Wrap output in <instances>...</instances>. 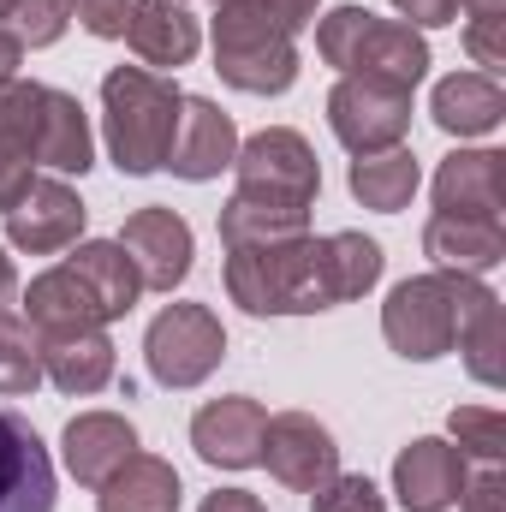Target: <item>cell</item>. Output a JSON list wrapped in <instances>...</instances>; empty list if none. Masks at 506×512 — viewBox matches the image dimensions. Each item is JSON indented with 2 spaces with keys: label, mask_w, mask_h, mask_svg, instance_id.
<instances>
[{
  "label": "cell",
  "mask_w": 506,
  "mask_h": 512,
  "mask_svg": "<svg viewBox=\"0 0 506 512\" xmlns=\"http://www.w3.org/2000/svg\"><path fill=\"white\" fill-rule=\"evenodd\" d=\"M239 167V191L233 197H251V203H274V209H310L316 191H322V167L310 155V143L286 126H268L239 143L233 155Z\"/></svg>",
  "instance_id": "52a82bcc"
},
{
  "label": "cell",
  "mask_w": 506,
  "mask_h": 512,
  "mask_svg": "<svg viewBox=\"0 0 506 512\" xmlns=\"http://www.w3.org/2000/svg\"><path fill=\"white\" fill-rule=\"evenodd\" d=\"M417 155L405 149V143H393V149H376V155H358L352 161V173H346V185H352V197L364 203V209H381V215H393V209H405L411 203V191H417Z\"/></svg>",
  "instance_id": "484cf974"
},
{
  "label": "cell",
  "mask_w": 506,
  "mask_h": 512,
  "mask_svg": "<svg viewBox=\"0 0 506 512\" xmlns=\"http://www.w3.org/2000/svg\"><path fill=\"white\" fill-rule=\"evenodd\" d=\"M12 6H18V0H0V18H12Z\"/></svg>",
  "instance_id": "7bdbcfd3"
},
{
  "label": "cell",
  "mask_w": 506,
  "mask_h": 512,
  "mask_svg": "<svg viewBox=\"0 0 506 512\" xmlns=\"http://www.w3.org/2000/svg\"><path fill=\"white\" fill-rule=\"evenodd\" d=\"M447 429H453V447H459L465 459H477V465H501V453H506L501 411H489V405H459V411L447 417Z\"/></svg>",
  "instance_id": "f546056e"
},
{
  "label": "cell",
  "mask_w": 506,
  "mask_h": 512,
  "mask_svg": "<svg viewBox=\"0 0 506 512\" xmlns=\"http://www.w3.org/2000/svg\"><path fill=\"white\" fill-rule=\"evenodd\" d=\"M262 423L268 411L256 405L251 393H227V399H209L197 417H191V447L221 465V471H245L262 459Z\"/></svg>",
  "instance_id": "9a60e30c"
},
{
  "label": "cell",
  "mask_w": 506,
  "mask_h": 512,
  "mask_svg": "<svg viewBox=\"0 0 506 512\" xmlns=\"http://www.w3.org/2000/svg\"><path fill=\"white\" fill-rule=\"evenodd\" d=\"M459 512H506V477H501V465H483V477H465Z\"/></svg>",
  "instance_id": "d590c367"
},
{
  "label": "cell",
  "mask_w": 506,
  "mask_h": 512,
  "mask_svg": "<svg viewBox=\"0 0 506 512\" xmlns=\"http://www.w3.org/2000/svg\"><path fill=\"white\" fill-rule=\"evenodd\" d=\"M30 167H36V161H30L18 143H6V137H0V215L30 191Z\"/></svg>",
  "instance_id": "e575fe53"
},
{
  "label": "cell",
  "mask_w": 506,
  "mask_h": 512,
  "mask_svg": "<svg viewBox=\"0 0 506 512\" xmlns=\"http://www.w3.org/2000/svg\"><path fill=\"white\" fill-rule=\"evenodd\" d=\"M328 126L352 155L393 149L411 126V90L381 84V78H340L328 96Z\"/></svg>",
  "instance_id": "ba28073f"
},
{
  "label": "cell",
  "mask_w": 506,
  "mask_h": 512,
  "mask_svg": "<svg viewBox=\"0 0 506 512\" xmlns=\"http://www.w3.org/2000/svg\"><path fill=\"white\" fill-rule=\"evenodd\" d=\"M137 6H143V0H72V12L84 18V30H90V36H102V42L126 36L131 18H137Z\"/></svg>",
  "instance_id": "836d02e7"
},
{
  "label": "cell",
  "mask_w": 506,
  "mask_h": 512,
  "mask_svg": "<svg viewBox=\"0 0 506 512\" xmlns=\"http://www.w3.org/2000/svg\"><path fill=\"white\" fill-rule=\"evenodd\" d=\"M215 72L245 96H286L298 84V42L280 18L221 0L215 6Z\"/></svg>",
  "instance_id": "5b68a950"
},
{
  "label": "cell",
  "mask_w": 506,
  "mask_h": 512,
  "mask_svg": "<svg viewBox=\"0 0 506 512\" xmlns=\"http://www.w3.org/2000/svg\"><path fill=\"white\" fill-rule=\"evenodd\" d=\"M292 495H316L328 477H340V447L310 411H280L262 423V459Z\"/></svg>",
  "instance_id": "9c48e42d"
},
{
  "label": "cell",
  "mask_w": 506,
  "mask_h": 512,
  "mask_svg": "<svg viewBox=\"0 0 506 512\" xmlns=\"http://www.w3.org/2000/svg\"><path fill=\"white\" fill-rule=\"evenodd\" d=\"M18 60H24V42H18L12 30H0V84L18 72Z\"/></svg>",
  "instance_id": "ab89813d"
},
{
  "label": "cell",
  "mask_w": 506,
  "mask_h": 512,
  "mask_svg": "<svg viewBox=\"0 0 506 512\" xmlns=\"http://www.w3.org/2000/svg\"><path fill=\"white\" fill-rule=\"evenodd\" d=\"M143 358H149V376L161 387H197L221 370L227 328L209 304H167L143 334Z\"/></svg>",
  "instance_id": "8992f818"
},
{
  "label": "cell",
  "mask_w": 506,
  "mask_h": 512,
  "mask_svg": "<svg viewBox=\"0 0 506 512\" xmlns=\"http://www.w3.org/2000/svg\"><path fill=\"white\" fill-rule=\"evenodd\" d=\"M84 203L66 179H30V191L6 209V239L12 251H30V256H54V251H72L78 233H84Z\"/></svg>",
  "instance_id": "30bf717a"
},
{
  "label": "cell",
  "mask_w": 506,
  "mask_h": 512,
  "mask_svg": "<svg viewBox=\"0 0 506 512\" xmlns=\"http://www.w3.org/2000/svg\"><path fill=\"white\" fill-rule=\"evenodd\" d=\"M233 155H239V126H233V114H221L209 96H185L173 149H167V167H173L179 179L203 185V179H221V167H233Z\"/></svg>",
  "instance_id": "5bb4252c"
},
{
  "label": "cell",
  "mask_w": 506,
  "mask_h": 512,
  "mask_svg": "<svg viewBox=\"0 0 506 512\" xmlns=\"http://www.w3.org/2000/svg\"><path fill=\"white\" fill-rule=\"evenodd\" d=\"M96 143H90V120L78 108V96L66 90H42V120H36V167L54 173H90Z\"/></svg>",
  "instance_id": "7402d4cb"
},
{
  "label": "cell",
  "mask_w": 506,
  "mask_h": 512,
  "mask_svg": "<svg viewBox=\"0 0 506 512\" xmlns=\"http://www.w3.org/2000/svg\"><path fill=\"white\" fill-rule=\"evenodd\" d=\"M459 352H465V370H471L483 387L506 382V310H501L495 292L465 316V328H459Z\"/></svg>",
  "instance_id": "83f0119b"
},
{
  "label": "cell",
  "mask_w": 506,
  "mask_h": 512,
  "mask_svg": "<svg viewBox=\"0 0 506 512\" xmlns=\"http://www.w3.org/2000/svg\"><path fill=\"white\" fill-rule=\"evenodd\" d=\"M42 387V340L24 316L0 310V399H24Z\"/></svg>",
  "instance_id": "f1b7e54d"
},
{
  "label": "cell",
  "mask_w": 506,
  "mask_h": 512,
  "mask_svg": "<svg viewBox=\"0 0 506 512\" xmlns=\"http://www.w3.org/2000/svg\"><path fill=\"white\" fill-rule=\"evenodd\" d=\"M381 280V245L364 233L328 239H280V245H239L227 251V292L251 316H310L346 298H364Z\"/></svg>",
  "instance_id": "6da1fadb"
},
{
  "label": "cell",
  "mask_w": 506,
  "mask_h": 512,
  "mask_svg": "<svg viewBox=\"0 0 506 512\" xmlns=\"http://www.w3.org/2000/svg\"><path fill=\"white\" fill-rule=\"evenodd\" d=\"M471 12H506V0H471Z\"/></svg>",
  "instance_id": "b9f144b4"
},
{
  "label": "cell",
  "mask_w": 506,
  "mask_h": 512,
  "mask_svg": "<svg viewBox=\"0 0 506 512\" xmlns=\"http://www.w3.org/2000/svg\"><path fill=\"white\" fill-rule=\"evenodd\" d=\"M0 512H54V459L18 411H0Z\"/></svg>",
  "instance_id": "4fadbf2b"
},
{
  "label": "cell",
  "mask_w": 506,
  "mask_h": 512,
  "mask_svg": "<svg viewBox=\"0 0 506 512\" xmlns=\"http://www.w3.org/2000/svg\"><path fill=\"white\" fill-rule=\"evenodd\" d=\"M310 233V209H274V203H251V197H233L221 209V245L239 251V245H280V239H298Z\"/></svg>",
  "instance_id": "4316f807"
},
{
  "label": "cell",
  "mask_w": 506,
  "mask_h": 512,
  "mask_svg": "<svg viewBox=\"0 0 506 512\" xmlns=\"http://www.w3.org/2000/svg\"><path fill=\"white\" fill-rule=\"evenodd\" d=\"M435 209L441 215H477L501 221L506 209V155L501 149H459L435 173Z\"/></svg>",
  "instance_id": "2e32d148"
},
{
  "label": "cell",
  "mask_w": 506,
  "mask_h": 512,
  "mask_svg": "<svg viewBox=\"0 0 506 512\" xmlns=\"http://www.w3.org/2000/svg\"><path fill=\"white\" fill-rule=\"evenodd\" d=\"M310 501H316V512H387V501H381V489L370 477H328Z\"/></svg>",
  "instance_id": "1f68e13d"
},
{
  "label": "cell",
  "mask_w": 506,
  "mask_h": 512,
  "mask_svg": "<svg viewBox=\"0 0 506 512\" xmlns=\"http://www.w3.org/2000/svg\"><path fill=\"white\" fill-rule=\"evenodd\" d=\"M465 477H471V459L453 447V441H411L399 459H393V495L405 512H447L465 495Z\"/></svg>",
  "instance_id": "7c38bea8"
},
{
  "label": "cell",
  "mask_w": 506,
  "mask_h": 512,
  "mask_svg": "<svg viewBox=\"0 0 506 512\" xmlns=\"http://www.w3.org/2000/svg\"><path fill=\"white\" fill-rule=\"evenodd\" d=\"M423 251L441 274H489L506 256V227L501 221H477V215H429L423 227Z\"/></svg>",
  "instance_id": "ac0fdd59"
},
{
  "label": "cell",
  "mask_w": 506,
  "mask_h": 512,
  "mask_svg": "<svg viewBox=\"0 0 506 512\" xmlns=\"http://www.w3.org/2000/svg\"><path fill=\"white\" fill-rule=\"evenodd\" d=\"M24 322H30L36 334H66V328H102L108 316H102V304L90 298V286L60 262V268H48V274L30 280V292H24Z\"/></svg>",
  "instance_id": "44dd1931"
},
{
  "label": "cell",
  "mask_w": 506,
  "mask_h": 512,
  "mask_svg": "<svg viewBox=\"0 0 506 512\" xmlns=\"http://www.w3.org/2000/svg\"><path fill=\"white\" fill-rule=\"evenodd\" d=\"M185 90L173 78H155L143 66H114L102 78V126H108V155L114 167L143 179L155 167H167L173 131H179Z\"/></svg>",
  "instance_id": "7a4b0ae2"
},
{
  "label": "cell",
  "mask_w": 506,
  "mask_h": 512,
  "mask_svg": "<svg viewBox=\"0 0 506 512\" xmlns=\"http://www.w3.org/2000/svg\"><path fill=\"white\" fill-rule=\"evenodd\" d=\"M215 6H221V0H215ZM239 6H256V12H268V18H280L292 36L316 18V0H239Z\"/></svg>",
  "instance_id": "74e56055"
},
{
  "label": "cell",
  "mask_w": 506,
  "mask_h": 512,
  "mask_svg": "<svg viewBox=\"0 0 506 512\" xmlns=\"http://www.w3.org/2000/svg\"><path fill=\"white\" fill-rule=\"evenodd\" d=\"M197 512H268V507L256 495H245V489H221V495H209Z\"/></svg>",
  "instance_id": "f35d334b"
},
{
  "label": "cell",
  "mask_w": 506,
  "mask_h": 512,
  "mask_svg": "<svg viewBox=\"0 0 506 512\" xmlns=\"http://www.w3.org/2000/svg\"><path fill=\"white\" fill-rule=\"evenodd\" d=\"M429 114L447 137H483V131L501 126L506 114V90L489 78V72H453L435 84L429 96Z\"/></svg>",
  "instance_id": "ffe728a7"
},
{
  "label": "cell",
  "mask_w": 506,
  "mask_h": 512,
  "mask_svg": "<svg viewBox=\"0 0 506 512\" xmlns=\"http://www.w3.org/2000/svg\"><path fill=\"white\" fill-rule=\"evenodd\" d=\"M60 447H66V471L84 489H102L131 453H137V429H131L120 411H84V417L66 423Z\"/></svg>",
  "instance_id": "e0dca14e"
},
{
  "label": "cell",
  "mask_w": 506,
  "mask_h": 512,
  "mask_svg": "<svg viewBox=\"0 0 506 512\" xmlns=\"http://www.w3.org/2000/svg\"><path fill=\"white\" fill-rule=\"evenodd\" d=\"M179 6H185V0H179Z\"/></svg>",
  "instance_id": "ee69618b"
},
{
  "label": "cell",
  "mask_w": 506,
  "mask_h": 512,
  "mask_svg": "<svg viewBox=\"0 0 506 512\" xmlns=\"http://www.w3.org/2000/svg\"><path fill=\"white\" fill-rule=\"evenodd\" d=\"M465 48L471 60L495 78L506 66V12H471V30H465Z\"/></svg>",
  "instance_id": "d6a6232c"
},
{
  "label": "cell",
  "mask_w": 506,
  "mask_h": 512,
  "mask_svg": "<svg viewBox=\"0 0 506 512\" xmlns=\"http://www.w3.org/2000/svg\"><path fill=\"white\" fill-rule=\"evenodd\" d=\"M120 251L131 256V268L149 292H173L191 274V227L173 209H137L120 227Z\"/></svg>",
  "instance_id": "8fae6325"
},
{
  "label": "cell",
  "mask_w": 506,
  "mask_h": 512,
  "mask_svg": "<svg viewBox=\"0 0 506 512\" xmlns=\"http://www.w3.org/2000/svg\"><path fill=\"white\" fill-rule=\"evenodd\" d=\"M42 376L60 393H102L114 382V340L102 328H66V334H42Z\"/></svg>",
  "instance_id": "d6986e66"
},
{
  "label": "cell",
  "mask_w": 506,
  "mask_h": 512,
  "mask_svg": "<svg viewBox=\"0 0 506 512\" xmlns=\"http://www.w3.org/2000/svg\"><path fill=\"white\" fill-rule=\"evenodd\" d=\"M393 6H399V18H411V24H423V30H441V24L459 18L465 0H393Z\"/></svg>",
  "instance_id": "8d00e7d4"
},
{
  "label": "cell",
  "mask_w": 506,
  "mask_h": 512,
  "mask_svg": "<svg viewBox=\"0 0 506 512\" xmlns=\"http://www.w3.org/2000/svg\"><path fill=\"white\" fill-rule=\"evenodd\" d=\"M96 501L102 512H179V471L155 453H131Z\"/></svg>",
  "instance_id": "cb8c5ba5"
},
{
  "label": "cell",
  "mask_w": 506,
  "mask_h": 512,
  "mask_svg": "<svg viewBox=\"0 0 506 512\" xmlns=\"http://www.w3.org/2000/svg\"><path fill=\"white\" fill-rule=\"evenodd\" d=\"M489 298V286L477 274H417V280H399L381 304V334L399 358H447L459 346V328L465 316Z\"/></svg>",
  "instance_id": "3957f363"
},
{
  "label": "cell",
  "mask_w": 506,
  "mask_h": 512,
  "mask_svg": "<svg viewBox=\"0 0 506 512\" xmlns=\"http://www.w3.org/2000/svg\"><path fill=\"white\" fill-rule=\"evenodd\" d=\"M66 268L90 286V298L102 304V316H108V322H114V316H126L131 304H137V292H143V280H137L131 256L120 251V239H90V245H78V251L66 256Z\"/></svg>",
  "instance_id": "d4e9b609"
},
{
  "label": "cell",
  "mask_w": 506,
  "mask_h": 512,
  "mask_svg": "<svg viewBox=\"0 0 506 512\" xmlns=\"http://www.w3.org/2000/svg\"><path fill=\"white\" fill-rule=\"evenodd\" d=\"M12 292H18V268H12V256L0 251V310L12 304Z\"/></svg>",
  "instance_id": "60d3db41"
},
{
  "label": "cell",
  "mask_w": 506,
  "mask_h": 512,
  "mask_svg": "<svg viewBox=\"0 0 506 512\" xmlns=\"http://www.w3.org/2000/svg\"><path fill=\"white\" fill-rule=\"evenodd\" d=\"M66 24H72V0H18V6H12V36H18L24 48L60 42Z\"/></svg>",
  "instance_id": "4dcf8cb0"
},
{
  "label": "cell",
  "mask_w": 506,
  "mask_h": 512,
  "mask_svg": "<svg viewBox=\"0 0 506 512\" xmlns=\"http://www.w3.org/2000/svg\"><path fill=\"white\" fill-rule=\"evenodd\" d=\"M316 48L346 78H381V84H399V90H417L423 72H429V42L411 24L376 18L370 6H334L316 24Z\"/></svg>",
  "instance_id": "277c9868"
},
{
  "label": "cell",
  "mask_w": 506,
  "mask_h": 512,
  "mask_svg": "<svg viewBox=\"0 0 506 512\" xmlns=\"http://www.w3.org/2000/svg\"><path fill=\"white\" fill-rule=\"evenodd\" d=\"M126 42L143 66H185L197 54L203 30H197V18L179 0H143L137 18H131V30H126Z\"/></svg>",
  "instance_id": "603a6c76"
}]
</instances>
